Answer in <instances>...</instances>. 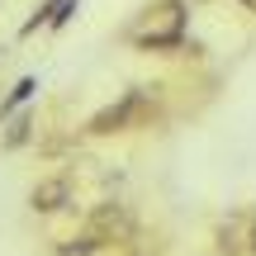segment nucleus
<instances>
[{
  "label": "nucleus",
  "instance_id": "nucleus-1",
  "mask_svg": "<svg viewBox=\"0 0 256 256\" xmlns=\"http://www.w3.org/2000/svg\"><path fill=\"white\" fill-rule=\"evenodd\" d=\"M133 238V218H128L124 204H100V209L86 218L81 238H72V247H66L62 256H90L100 247H110V242H128Z\"/></svg>",
  "mask_w": 256,
  "mask_h": 256
},
{
  "label": "nucleus",
  "instance_id": "nucleus-4",
  "mask_svg": "<svg viewBox=\"0 0 256 256\" xmlns=\"http://www.w3.org/2000/svg\"><path fill=\"white\" fill-rule=\"evenodd\" d=\"M218 252L223 256H256V214H232L218 223Z\"/></svg>",
  "mask_w": 256,
  "mask_h": 256
},
{
  "label": "nucleus",
  "instance_id": "nucleus-5",
  "mask_svg": "<svg viewBox=\"0 0 256 256\" xmlns=\"http://www.w3.org/2000/svg\"><path fill=\"white\" fill-rule=\"evenodd\" d=\"M66 200H72V180H66V176H52V180H38L34 185V209H43V214L62 209Z\"/></svg>",
  "mask_w": 256,
  "mask_h": 256
},
{
  "label": "nucleus",
  "instance_id": "nucleus-2",
  "mask_svg": "<svg viewBox=\"0 0 256 256\" xmlns=\"http://www.w3.org/2000/svg\"><path fill=\"white\" fill-rule=\"evenodd\" d=\"M128 38H133L138 48H176L185 38V5H180V0L152 5L133 28H128Z\"/></svg>",
  "mask_w": 256,
  "mask_h": 256
},
{
  "label": "nucleus",
  "instance_id": "nucleus-6",
  "mask_svg": "<svg viewBox=\"0 0 256 256\" xmlns=\"http://www.w3.org/2000/svg\"><path fill=\"white\" fill-rule=\"evenodd\" d=\"M238 5H242V10H252V14H256V0H238Z\"/></svg>",
  "mask_w": 256,
  "mask_h": 256
},
{
  "label": "nucleus",
  "instance_id": "nucleus-3",
  "mask_svg": "<svg viewBox=\"0 0 256 256\" xmlns=\"http://www.w3.org/2000/svg\"><path fill=\"white\" fill-rule=\"evenodd\" d=\"M152 100H156V95L147 90V86H138V90H124L114 104H104V110L95 114L90 124H86V133L104 138V133H124V128H138L147 114H152Z\"/></svg>",
  "mask_w": 256,
  "mask_h": 256
}]
</instances>
